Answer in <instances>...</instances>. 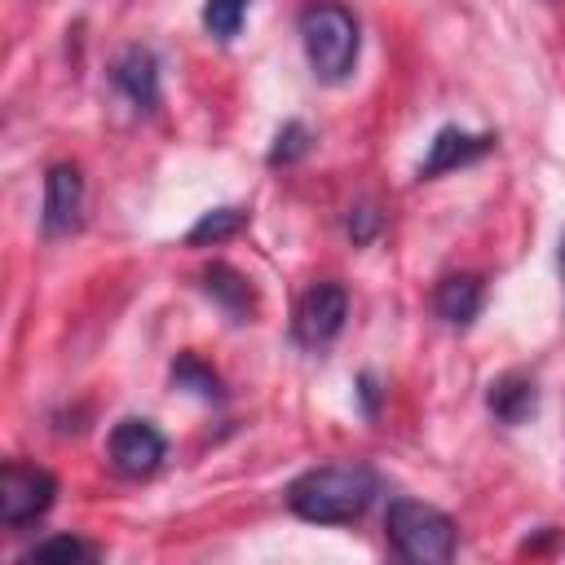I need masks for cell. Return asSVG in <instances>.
Returning a JSON list of instances; mask_svg holds the SVG:
<instances>
[{
  "mask_svg": "<svg viewBox=\"0 0 565 565\" xmlns=\"http://www.w3.org/2000/svg\"><path fill=\"white\" fill-rule=\"evenodd\" d=\"M110 79H115V88H119L137 110L150 115V110L159 106V57H154L146 44H128V49L115 57Z\"/></svg>",
  "mask_w": 565,
  "mask_h": 565,
  "instance_id": "9",
  "label": "cell"
},
{
  "mask_svg": "<svg viewBox=\"0 0 565 565\" xmlns=\"http://www.w3.org/2000/svg\"><path fill=\"white\" fill-rule=\"evenodd\" d=\"M494 150V137L490 132H468V128H437V137L428 141V154H424V163H419V181H433V177H441V172H455V168H463V163H472V159H481V154H490Z\"/></svg>",
  "mask_w": 565,
  "mask_h": 565,
  "instance_id": "8",
  "label": "cell"
},
{
  "mask_svg": "<svg viewBox=\"0 0 565 565\" xmlns=\"http://www.w3.org/2000/svg\"><path fill=\"white\" fill-rule=\"evenodd\" d=\"M84 221V172L75 163H53L44 172V212L40 225L49 238H62L71 230H79Z\"/></svg>",
  "mask_w": 565,
  "mask_h": 565,
  "instance_id": "7",
  "label": "cell"
},
{
  "mask_svg": "<svg viewBox=\"0 0 565 565\" xmlns=\"http://www.w3.org/2000/svg\"><path fill=\"white\" fill-rule=\"evenodd\" d=\"M380 212H375V203H358V207H349V216H344V230H349V238L362 247V243H371L375 234H380Z\"/></svg>",
  "mask_w": 565,
  "mask_h": 565,
  "instance_id": "18",
  "label": "cell"
},
{
  "mask_svg": "<svg viewBox=\"0 0 565 565\" xmlns=\"http://www.w3.org/2000/svg\"><path fill=\"white\" fill-rule=\"evenodd\" d=\"M247 4L252 0H203V26H207V35H216L221 44H230L243 31Z\"/></svg>",
  "mask_w": 565,
  "mask_h": 565,
  "instance_id": "16",
  "label": "cell"
},
{
  "mask_svg": "<svg viewBox=\"0 0 565 565\" xmlns=\"http://www.w3.org/2000/svg\"><path fill=\"white\" fill-rule=\"evenodd\" d=\"M199 287H203L234 322H252V313H256V287L247 282V274H238V269L225 265V260H212V265L199 274Z\"/></svg>",
  "mask_w": 565,
  "mask_h": 565,
  "instance_id": "11",
  "label": "cell"
},
{
  "mask_svg": "<svg viewBox=\"0 0 565 565\" xmlns=\"http://www.w3.org/2000/svg\"><path fill=\"white\" fill-rule=\"evenodd\" d=\"M486 406H490V415H494L499 424H508V428L525 424V419L539 411V384H534V375H530V371H503L499 380H490Z\"/></svg>",
  "mask_w": 565,
  "mask_h": 565,
  "instance_id": "10",
  "label": "cell"
},
{
  "mask_svg": "<svg viewBox=\"0 0 565 565\" xmlns=\"http://www.w3.org/2000/svg\"><path fill=\"white\" fill-rule=\"evenodd\" d=\"M247 221H252V212H247V207H234V203H225V207H212V212H203V216L190 225L185 243H190V247L225 243V238H234L238 230H247Z\"/></svg>",
  "mask_w": 565,
  "mask_h": 565,
  "instance_id": "13",
  "label": "cell"
},
{
  "mask_svg": "<svg viewBox=\"0 0 565 565\" xmlns=\"http://www.w3.org/2000/svg\"><path fill=\"white\" fill-rule=\"evenodd\" d=\"M358 402H362V411L375 419L380 415V384H375V375L371 371H362L358 375Z\"/></svg>",
  "mask_w": 565,
  "mask_h": 565,
  "instance_id": "19",
  "label": "cell"
},
{
  "mask_svg": "<svg viewBox=\"0 0 565 565\" xmlns=\"http://www.w3.org/2000/svg\"><path fill=\"white\" fill-rule=\"evenodd\" d=\"M380 494V477L366 463H322L287 486V508L313 525H349Z\"/></svg>",
  "mask_w": 565,
  "mask_h": 565,
  "instance_id": "1",
  "label": "cell"
},
{
  "mask_svg": "<svg viewBox=\"0 0 565 565\" xmlns=\"http://www.w3.org/2000/svg\"><path fill=\"white\" fill-rule=\"evenodd\" d=\"M481 305H486V282L477 274H446L433 287V309L450 327H468L481 313Z\"/></svg>",
  "mask_w": 565,
  "mask_h": 565,
  "instance_id": "12",
  "label": "cell"
},
{
  "mask_svg": "<svg viewBox=\"0 0 565 565\" xmlns=\"http://www.w3.org/2000/svg\"><path fill=\"white\" fill-rule=\"evenodd\" d=\"M344 318H349V291L340 282H313L296 305L291 331L305 349H322L344 331Z\"/></svg>",
  "mask_w": 565,
  "mask_h": 565,
  "instance_id": "5",
  "label": "cell"
},
{
  "mask_svg": "<svg viewBox=\"0 0 565 565\" xmlns=\"http://www.w3.org/2000/svg\"><path fill=\"white\" fill-rule=\"evenodd\" d=\"M22 561H97V547L79 534H53L22 552Z\"/></svg>",
  "mask_w": 565,
  "mask_h": 565,
  "instance_id": "15",
  "label": "cell"
},
{
  "mask_svg": "<svg viewBox=\"0 0 565 565\" xmlns=\"http://www.w3.org/2000/svg\"><path fill=\"white\" fill-rule=\"evenodd\" d=\"M172 384H177V388H190V393H199V397H225L221 375H216L199 353H177V362H172Z\"/></svg>",
  "mask_w": 565,
  "mask_h": 565,
  "instance_id": "14",
  "label": "cell"
},
{
  "mask_svg": "<svg viewBox=\"0 0 565 565\" xmlns=\"http://www.w3.org/2000/svg\"><path fill=\"white\" fill-rule=\"evenodd\" d=\"M561 269H565V234H561Z\"/></svg>",
  "mask_w": 565,
  "mask_h": 565,
  "instance_id": "20",
  "label": "cell"
},
{
  "mask_svg": "<svg viewBox=\"0 0 565 565\" xmlns=\"http://www.w3.org/2000/svg\"><path fill=\"white\" fill-rule=\"evenodd\" d=\"M296 26H300L305 57H309V66L322 84H340V79L353 75L362 35H358V18L340 0H309L300 9Z\"/></svg>",
  "mask_w": 565,
  "mask_h": 565,
  "instance_id": "2",
  "label": "cell"
},
{
  "mask_svg": "<svg viewBox=\"0 0 565 565\" xmlns=\"http://www.w3.org/2000/svg\"><path fill=\"white\" fill-rule=\"evenodd\" d=\"M384 534L393 543V552L411 565H446L459 547V530L455 521L433 508V503H419V499H393L388 512H384Z\"/></svg>",
  "mask_w": 565,
  "mask_h": 565,
  "instance_id": "3",
  "label": "cell"
},
{
  "mask_svg": "<svg viewBox=\"0 0 565 565\" xmlns=\"http://www.w3.org/2000/svg\"><path fill=\"white\" fill-rule=\"evenodd\" d=\"M309 146H313V132H309L300 119H287V124L278 128L274 146H269V168H291V163H300V159L309 154Z\"/></svg>",
  "mask_w": 565,
  "mask_h": 565,
  "instance_id": "17",
  "label": "cell"
},
{
  "mask_svg": "<svg viewBox=\"0 0 565 565\" xmlns=\"http://www.w3.org/2000/svg\"><path fill=\"white\" fill-rule=\"evenodd\" d=\"M57 499V477L40 463H22L9 459L0 468V521L4 530H22L31 521H40Z\"/></svg>",
  "mask_w": 565,
  "mask_h": 565,
  "instance_id": "4",
  "label": "cell"
},
{
  "mask_svg": "<svg viewBox=\"0 0 565 565\" xmlns=\"http://www.w3.org/2000/svg\"><path fill=\"white\" fill-rule=\"evenodd\" d=\"M106 450H110V468H115L119 477H150V472L163 463L168 441H163V433H159L150 419L128 415V419H119V424L110 428Z\"/></svg>",
  "mask_w": 565,
  "mask_h": 565,
  "instance_id": "6",
  "label": "cell"
}]
</instances>
